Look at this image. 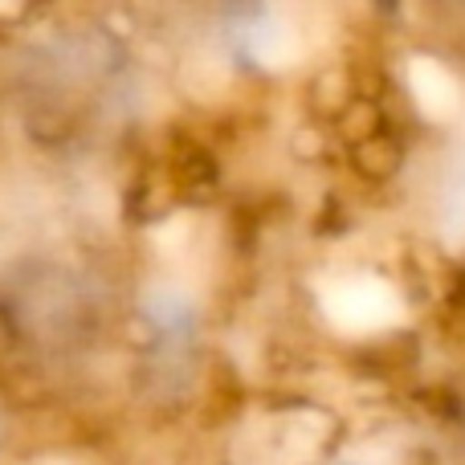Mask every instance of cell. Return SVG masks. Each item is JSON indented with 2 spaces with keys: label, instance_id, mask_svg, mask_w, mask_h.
<instances>
[]
</instances>
